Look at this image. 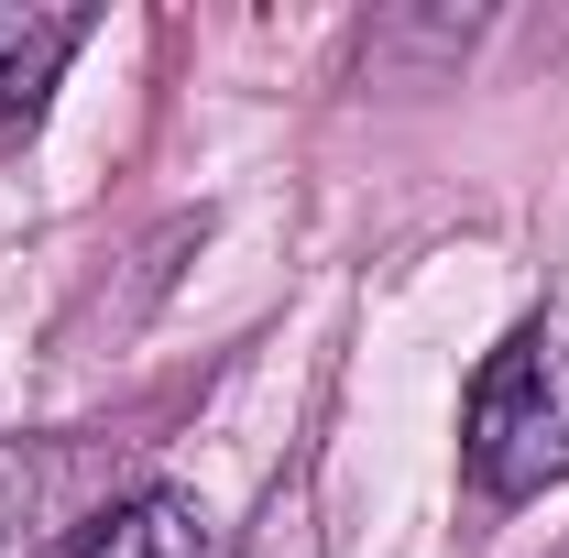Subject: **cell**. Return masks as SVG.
I'll return each instance as SVG.
<instances>
[{
	"mask_svg": "<svg viewBox=\"0 0 569 558\" xmlns=\"http://www.w3.org/2000/svg\"><path fill=\"white\" fill-rule=\"evenodd\" d=\"M56 558H219V526L198 515V492L132 482V492H110Z\"/></svg>",
	"mask_w": 569,
	"mask_h": 558,
	"instance_id": "cell-3",
	"label": "cell"
},
{
	"mask_svg": "<svg viewBox=\"0 0 569 558\" xmlns=\"http://www.w3.org/2000/svg\"><path fill=\"white\" fill-rule=\"evenodd\" d=\"M77 44H88V0H0V121H33Z\"/></svg>",
	"mask_w": 569,
	"mask_h": 558,
	"instance_id": "cell-4",
	"label": "cell"
},
{
	"mask_svg": "<svg viewBox=\"0 0 569 558\" xmlns=\"http://www.w3.org/2000/svg\"><path fill=\"white\" fill-rule=\"evenodd\" d=\"M110 504V460L88 438H0V558H56Z\"/></svg>",
	"mask_w": 569,
	"mask_h": 558,
	"instance_id": "cell-2",
	"label": "cell"
},
{
	"mask_svg": "<svg viewBox=\"0 0 569 558\" xmlns=\"http://www.w3.org/2000/svg\"><path fill=\"white\" fill-rule=\"evenodd\" d=\"M460 482L482 504H537L548 482H569V329L526 318L482 350L460 395Z\"/></svg>",
	"mask_w": 569,
	"mask_h": 558,
	"instance_id": "cell-1",
	"label": "cell"
}]
</instances>
